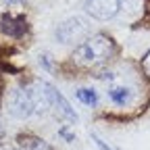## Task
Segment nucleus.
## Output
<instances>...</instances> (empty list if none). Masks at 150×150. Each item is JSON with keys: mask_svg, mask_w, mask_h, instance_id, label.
<instances>
[{"mask_svg": "<svg viewBox=\"0 0 150 150\" xmlns=\"http://www.w3.org/2000/svg\"><path fill=\"white\" fill-rule=\"evenodd\" d=\"M112 52H115V42L104 33H94V35H88L81 44L75 46L73 61L81 67H94V65L108 61Z\"/></svg>", "mask_w": 150, "mask_h": 150, "instance_id": "1", "label": "nucleus"}, {"mask_svg": "<svg viewBox=\"0 0 150 150\" xmlns=\"http://www.w3.org/2000/svg\"><path fill=\"white\" fill-rule=\"evenodd\" d=\"M54 35L61 44H67V46L69 44H81L90 35V27L81 17H69L56 27Z\"/></svg>", "mask_w": 150, "mask_h": 150, "instance_id": "2", "label": "nucleus"}, {"mask_svg": "<svg viewBox=\"0 0 150 150\" xmlns=\"http://www.w3.org/2000/svg\"><path fill=\"white\" fill-rule=\"evenodd\" d=\"M8 110L11 115L17 119H29L33 115V104H31V96L27 88H17L11 92L8 96Z\"/></svg>", "mask_w": 150, "mask_h": 150, "instance_id": "3", "label": "nucleus"}, {"mask_svg": "<svg viewBox=\"0 0 150 150\" xmlns=\"http://www.w3.org/2000/svg\"><path fill=\"white\" fill-rule=\"evenodd\" d=\"M48 96H50V108L56 112V117H59V119H63L67 123H77L79 121L77 112L73 110V106L69 104V100L52 83H48Z\"/></svg>", "mask_w": 150, "mask_h": 150, "instance_id": "4", "label": "nucleus"}, {"mask_svg": "<svg viewBox=\"0 0 150 150\" xmlns=\"http://www.w3.org/2000/svg\"><path fill=\"white\" fill-rule=\"evenodd\" d=\"M86 11L98 21H108L121 11V0H86Z\"/></svg>", "mask_w": 150, "mask_h": 150, "instance_id": "5", "label": "nucleus"}, {"mask_svg": "<svg viewBox=\"0 0 150 150\" xmlns=\"http://www.w3.org/2000/svg\"><path fill=\"white\" fill-rule=\"evenodd\" d=\"M29 96H31V104H33V115H46L50 112V96H48V81L44 79H35L29 88Z\"/></svg>", "mask_w": 150, "mask_h": 150, "instance_id": "6", "label": "nucleus"}, {"mask_svg": "<svg viewBox=\"0 0 150 150\" xmlns=\"http://www.w3.org/2000/svg\"><path fill=\"white\" fill-rule=\"evenodd\" d=\"M0 27H2V31L11 38H21L25 31H27V21L25 17H15V15H4L2 21H0Z\"/></svg>", "mask_w": 150, "mask_h": 150, "instance_id": "7", "label": "nucleus"}, {"mask_svg": "<svg viewBox=\"0 0 150 150\" xmlns=\"http://www.w3.org/2000/svg\"><path fill=\"white\" fill-rule=\"evenodd\" d=\"M17 144L21 150H54L48 142H44L42 138H38L33 134H21L17 136Z\"/></svg>", "mask_w": 150, "mask_h": 150, "instance_id": "8", "label": "nucleus"}, {"mask_svg": "<svg viewBox=\"0 0 150 150\" xmlns=\"http://www.w3.org/2000/svg\"><path fill=\"white\" fill-rule=\"evenodd\" d=\"M108 98L115 102L117 106H125V104H129V100H131V90L125 88V86H112V88L108 90Z\"/></svg>", "mask_w": 150, "mask_h": 150, "instance_id": "9", "label": "nucleus"}, {"mask_svg": "<svg viewBox=\"0 0 150 150\" xmlns=\"http://www.w3.org/2000/svg\"><path fill=\"white\" fill-rule=\"evenodd\" d=\"M75 96H77V100L83 102L86 106H96L98 104V94L92 88H79L77 92H75Z\"/></svg>", "mask_w": 150, "mask_h": 150, "instance_id": "10", "label": "nucleus"}, {"mask_svg": "<svg viewBox=\"0 0 150 150\" xmlns=\"http://www.w3.org/2000/svg\"><path fill=\"white\" fill-rule=\"evenodd\" d=\"M92 140H94V142H96V146H98L100 150H112V148H108V146H106V144L102 142V138H100L98 134H92Z\"/></svg>", "mask_w": 150, "mask_h": 150, "instance_id": "11", "label": "nucleus"}, {"mask_svg": "<svg viewBox=\"0 0 150 150\" xmlns=\"http://www.w3.org/2000/svg\"><path fill=\"white\" fill-rule=\"evenodd\" d=\"M59 136H63L67 142H75V136H73V134H69L67 127H61V129H59Z\"/></svg>", "mask_w": 150, "mask_h": 150, "instance_id": "12", "label": "nucleus"}, {"mask_svg": "<svg viewBox=\"0 0 150 150\" xmlns=\"http://www.w3.org/2000/svg\"><path fill=\"white\" fill-rule=\"evenodd\" d=\"M142 69L146 71V75H150V52L142 59Z\"/></svg>", "mask_w": 150, "mask_h": 150, "instance_id": "13", "label": "nucleus"}, {"mask_svg": "<svg viewBox=\"0 0 150 150\" xmlns=\"http://www.w3.org/2000/svg\"><path fill=\"white\" fill-rule=\"evenodd\" d=\"M6 2H8V4H23L25 0H6Z\"/></svg>", "mask_w": 150, "mask_h": 150, "instance_id": "14", "label": "nucleus"}, {"mask_svg": "<svg viewBox=\"0 0 150 150\" xmlns=\"http://www.w3.org/2000/svg\"><path fill=\"white\" fill-rule=\"evenodd\" d=\"M0 150H13V148H6V146H0Z\"/></svg>", "mask_w": 150, "mask_h": 150, "instance_id": "15", "label": "nucleus"}, {"mask_svg": "<svg viewBox=\"0 0 150 150\" xmlns=\"http://www.w3.org/2000/svg\"><path fill=\"white\" fill-rule=\"evenodd\" d=\"M0 138H2V123H0Z\"/></svg>", "mask_w": 150, "mask_h": 150, "instance_id": "16", "label": "nucleus"}]
</instances>
